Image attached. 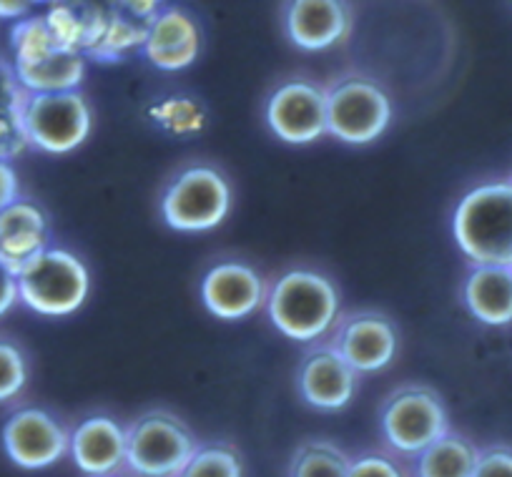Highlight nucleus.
Segmentation results:
<instances>
[{
    "instance_id": "1",
    "label": "nucleus",
    "mask_w": 512,
    "mask_h": 477,
    "mask_svg": "<svg viewBox=\"0 0 512 477\" xmlns=\"http://www.w3.org/2000/svg\"><path fill=\"white\" fill-rule=\"evenodd\" d=\"M452 234L472 264L512 267V181H490L462 196Z\"/></svg>"
},
{
    "instance_id": "2",
    "label": "nucleus",
    "mask_w": 512,
    "mask_h": 477,
    "mask_svg": "<svg viewBox=\"0 0 512 477\" xmlns=\"http://www.w3.org/2000/svg\"><path fill=\"white\" fill-rule=\"evenodd\" d=\"M269 319L292 342H314L337 322L339 294L327 277L294 269L277 279L267 299Z\"/></svg>"
},
{
    "instance_id": "3",
    "label": "nucleus",
    "mask_w": 512,
    "mask_h": 477,
    "mask_svg": "<svg viewBox=\"0 0 512 477\" xmlns=\"http://www.w3.org/2000/svg\"><path fill=\"white\" fill-rule=\"evenodd\" d=\"M18 292L28 309L43 317L78 312L91 292L88 269L68 249L46 247L18 272Z\"/></svg>"
},
{
    "instance_id": "4",
    "label": "nucleus",
    "mask_w": 512,
    "mask_h": 477,
    "mask_svg": "<svg viewBox=\"0 0 512 477\" xmlns=\"http://www.w3.org/2000/svg\"><path fill=\"white\" fill-rule=\"evenodd\" d=\"M196 450L194 432L171 412H146L126 430V467L136 477H179Z\"/></svg>"
},
{
    "instance_id": "5",
    "label": "nucleus",
    "mask_w": 512,
    "mask_h": 477,
    "mask_svg": "<svg viewBox=\"0 0 512 477\" xmlns=\"http://www.w3.org/2000/svg\"><path fill=\"white\" fill-rule=\"evenodd\" d=\"M21 118L28 144L46 154H71L91 134V108L78 91L26 93Z\"/></svg>"
},
{
    "instance_id": "6",
    "label": "nucleus",
    "mask_w": 512,
    "mask_h": 477,
    "mask_svg": "<svg viewBox=\"0 0 512 477\" xmlns=\"http://www.w3.org/2000/svg\"><path fill=\"white\" fill-rule=\"evenodd\" d=\"M229 181L209 166H194L176 176L161 199V214L174 231H211L229 216Z\"/></svg>"
},
{
    "instance_id": "7",
    "label": "nucleus",
    "mask_w": 512,
    "mask_h": 477,
    "mask_svg": "<svg viewBox=\"0 0 512 477\" xmlns=\"http://www.w3.org/2000/svg\"><path fill=\"white\" fill-rule=\"evenodd\" d=\"M390 121V96L369 78H342L327 91V134L342 144H372L387 131Z\"/></svg>"
},
{
    "instance_id": "8",
    "label": "nucleus",
    "mask_w": 512,
    "mask_h": 477,
    "mask_svg": "<svg viewBox=\"0 0 512 477\" xmlns=\"http://www.w3.org/2000/svg\"><path fill=\"white\" fill-rule=\"evenodd\" d=\"M445 432H450V417L440 397L427 387H405L384 402L382 435L402 455H420Z\"/></svg>"
},
{
    "instance_id": "9",
    "label": "nucleus",
    "mask_w": 512,
    "mask_h": 477,
    "mask_svg": "<svg viewBox=\"0 0 512 477\" xmlns=\"http://www.w3.org/2000/svg\"><path fill=\"white\" fill-rule=\"evenodd\" d=\"M3 450L13 465L23 470H43L56 465L71 447V435L46 410L26 407L13 412L3 425Z\"/></svg>"
},
{
    "instance_id": "10",
    "label": "nucleus",
    "mask_w": 512,
    "mask_h": 477,
    "mask_svg": "<svg viewBox=\"0 0 512 477\" xmlns=\"http://www.w3.org/2000/svg\"><path fill=\"white\" fill-rule=\"evenodd\" d=\"M267 124L284 144L304 146L327 134V93L307 81H289L269 96Z\"/></svg>"
},
{
    "instance_id": "11",
    "label": "nucleus",
    "mask_w": 512,
    "mask_h": 477,
    "mask_svg": "<svg viewBox=\"0 0 512 477\" xmlns=\"http://www.w3.org/2000/svg\"><path fill=\"white\" fill-rule=\"evenodd\" d=\"M282 26L292 46L327 51L352 31V8L349 0H284Z\"/></svg>"
},
{
    "instance_id": "12",
    "label": "nucleus",
    "mask_w": 512,
    "mask_h": 477,
    "mask_svg": "<svg viewBox=\"0 0 512 477\" xmlns=\"http://www.w3.org/2000/svg\"><path fill=\"white\" fill-rule=\"evenodd\" d=\"M204 307L221 322L251 317L264 304V282L244 262H221L201 279Z\"/></svg>"
},
{
    "instance_id": "13",
    "label": "nucleus",
    "mask_w": 512,
    "mask_h": 477,
    "mask_svg": "<svg viewBox=\"0 0 512 477\" xmlns=\"http://www.w3.org/2000/svg\"><path fill=\"white\" fill-rule=\"evenodd\" d=\"M357 375L359 372L349 367V362L337 349L322 347L304 357L302 367H299L297 385L309 407L337 412L352 402L359 382Z\"/></svg>"
},
{
    "instance_id": "14",
    "label": "nucleus",
    "mask_w": 512,
    "mask_h": 477,
    "mask_svg": "<svg viewBox=\"0 0 512 477\" xmlns=\"http://www.w3.org/2000/svg\"><path fill=\"white\" fill-rule=\"evenodd\" d=\"M334 349L357 372H379L390 367L397 354V329L382 314H352L339 329Z\"/></svg>"
},
{
    "instance_id": "15",
    "label": "nucleus",
    "mask_w": 512,
    "mask_h": 477,
    "mask_svg": "<svg viewBox=\"0 0 512 477\" xmlns=\"http://www.w3.org/2000/svg\"><path fill=\"white\" fill-rule=\"evenodd\" d=\"M144 53L161 71H184L199 58L201 31L194 18L181 8H164L146 26Z\"/></svg>"
},
{
    "instance_id": "16",
    "label": "nucleus",
    "mask_w": 512,
    "mask_h": 477,
    "mask_svg": "<svg viewBox=\"0 0 512 477\" xmlns=\"http://www.w3.org/2000/svg\"><path fill=\"white\" fill-rule=\"evenodd\" d=\"M68 450L78 470L86 475H113L126 465V430L113 417H86L71 432Z\"/></svg>"
},
{
    "instance_id": "17",
    "label": "nucleus",
    "mask_w": 512,
    "mask_h": 477,
    "mask_svg": "<svg viewBox=\"0 0 512 477\" xmlns=\"http://www.w3.org/2000/svg\"><path fill=\"white\" fill-rule=\"evenodd\" d=\"M48 239L46 214L31 201L18 199L0 211V262L16 274L48 247Z\"/></svg>"
},
{
    "instance_id": "18",
    "label": "nucleus",
    "mask_w": 512,
    "mask_h": 477,
    "mask_svg": "<svg viewBox=\"0 0 512 477\" xmlns=\"http://www.w3.org/2000/svg\"><path fill=\"white\" fill-rule=\"evenodd\" d=\"M462 299L477 322L487 327L512 324V267L475 264L462 287Z\"/></svg>"
},
{
    "instance_id": "19",
    "label": "nucleus",
    "mask_w": 512,
    "mask_h": 477,
    "mask_svg": "<svg viewBox=\"0 0 512 477\" xmlns=\"http://www.w3.org/2000/svg\"><path fill=\"white\" fill-rule=\"evenodd\" d=\"M13 71L26 93L76 91L86 76V53L56 48L31 66H13Z\"/></svg>"
},
{
    "instance_id": "20",
    "label": "nucleus",
    "mask_w": 512,
    "mask_h": 477,
    "mask_svg": "<svg viewBox=\"0 0 512 477\" xmlns=\"http://www.w3.org/2000/svg\"><path fill=\"white\" fill-rule=\"evenodd\" d=\"M480 450L467 437L445 432L417 455V477H472Z\"/></svg>"
},
{
    "instance_id": "21",
    "label": "nucleus",
    "mask_w": 512,
    "mask_h": 477,
    "mask_svg": "<svg viewBox=\"0 0 512 477\" xmlns=\"http://www.w3.org/2000/svg\"><path fill=\"white\" fill-rule=\"evenodd\" d=\"M144 38L146 23H139L134 21V18L123 16L121 11L113 8L106 26H103V33L98 36V41L93 43V48L86 56L98 58V61H121L128 51L144 46Z\"/></svg>"
},
{
    "instance_id": "22",
    "label": "nucleus",
    "mask_w": 512,
    "mask_h": 477,
    "mask_svg": "<svg viewBox=\"0 0 512 477\" xmlns=\"http://www.w3.org/2000/svg\"><path fill=\"white\" fill-rule=\"evenodd\" d=\"M349 460L332 442H304L289 465V477H347Z\"/></svg>"
},
{
    "instance_id": "23",
    "label": "nucleus",
    "mask_w": 512,
    "mask_h": 477,
    "mask_svg": "<svg viewBox=\"0 0 512 477\" xmlns=\"http://www.w3.org/2000/svg\"><path fill=\"white\" fill-rule=\"evenodd\" d=\"M179 477H244L241 460L231 447H199Z\"/></svg>"
},
{
    "instance_id": "24",
    "label": "nucleus",
    "mask_w": 512,
    "mask_h": 477,
    "mask_svg": "<svg viewBox=\"0 0 512 477\" xmlns=\"http://www.w3.org/2000/svg\"><path fill=\"white\" fill-rule=\"evenodd\" d=\"M28 382V365L21 349L0 339V402H8L23 392Z\"/></svg>"
},
{
    "instance_id": "25",
    "label": "nucleus",
    "mask_w": 512,
    "mask_h": 477,
    "mask_svg": "<svg viewBox=\"0 0 512 477\" xmlns=\"http://www.w3.org/2000/svg\"><path fill=\"white\" fill-rule=\"evenodd\" d=\"M28 144L26 129H23L21 103L0 106V161H11L21 154Z\"/></svg>"
},
{
    "instance_id": "26",
    "label": "nucleus",
    "mask_w": 512,
    "mask_h": 477,
    "mask_svg": "<svg viewBox=\"0 0 512 477\" xmlns=\"http://www.w3.org/2000/svg\"><path fill=\"white\" fill-rule=\"evenodd\" d=\"M472 477H512V447L492 445L480 450Z\"/></svg>"
},
{
    "instance_id": "27",
    "label": "nucleus",
    "mask_w": 512,
    "mask_h": 477,
    "mask_svg": "<svg viewBox=\"0 0 512 477\" xmlns=\"http://www.w3.org/2000/svg\"><path fill=\"white\" fill-rule=\"evenodd\" d=\"M347 477H405V472H402L400 465H397L395 460H390V457L369 452V455L352 460Z\"/></svg>"
},
{
    "instance_id": "28",
    "label": "nucleus",
    "mask_w": 512,
    "mask_h": 477,
    "mask_svg": "<svg viewBox=\"0 0 512 477\" xmlns=\"http://www.w3.org/2000/svg\"><path fill=\"white\" fill-rule=\"evenodd\" d=\"M164 3L166 0H116V11L149 26L156 13L164 11Z\"/></svg>"
},
{
    "instance_id": "29",
    "label": "nucleus",
    "mask_w": 512,
    "mask_h": 477,
    "mask_svg": "<svg viewBox=\"0 0 512 477\" xmlns=\"http://www.w3.org/2000/svg\"><path fill=\"white\" fill-rule=\"evenodd\" d=\"M21 302L18 292V274L11 267L0 262V317H6L16 304Z\"/></svg>"
},
{
    "instance_id": "30",
    "label": "nucleus",
    "mask_w": 512,
    "mask_h": 477,
    "mask_svg": "<svg viewBox=\"0 0 512 477\" xmlns=\"http://www.w3.org/2000/svg\"><path fill=\"white\" fill-rule=\"evenodd\" d=\"M23 88L18 83L16 71L13 66L0 61V106H11V103H21L23 101Z\"/></svg>"
},
{
    "instance_id": "31",
    "label": "nucleus",
    "mask_w": 512,
    "mask_h": 477,
    "mask_svg": "<svg viewBox=\"0 0 512 477\" xmlns=\"http://www.w3.org/2000/svg\"><path fill=\"white\" fill-rule=\"evenodd\" d=\"M18 194H21V184H18L16 169L8 161H0V211L21 199Z\"/></svg>"
},
{
    "instance_id": "32",
    "label": "nucleus",
    "mask_w": 512,
    "mask_h": 477,
    "mask_svg": "<svg viewBox=\"0 0 512 477\" xmlns=\"http://www.w3.org/2000/svg\"><path fill=\"white\" fill-rule=\"evenodd\" d=\"M33 6L28 0H0V21H21L31 16Z\"/></svg>"
},
{
    "instance_id": "33",
    "label": "nucleus",
    "mask_w": 512,
    "mask_h": 477,
    "mask_svg": "<svg viewBox=\"0 0 512 477\" xmlns=\"http://www.w3.org/2000/svg\"><path fill=\"white\" fill-rule=\"evenodd\" d=\"M103 477H113V475H103Z\"/></svg>"
}]
</instances>
